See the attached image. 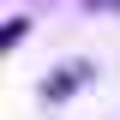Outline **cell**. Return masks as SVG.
Masks as SVG:
<instances>
[{
  "label": "cell",
  "mask_w": 120,
  "mask_h": 120,
  "mask_svg": "<svg viewBox=\"0 0 120 120\" xmlns=\"http://www.w3.org/2000/svg\"><path fill=\"white\" fill-rule=\"evenodd\" d=\"M90 12H96V6H102V12H120V0H84Z\"/></svg>",
  "instance_id": "cell-1"
}]
</instances>
